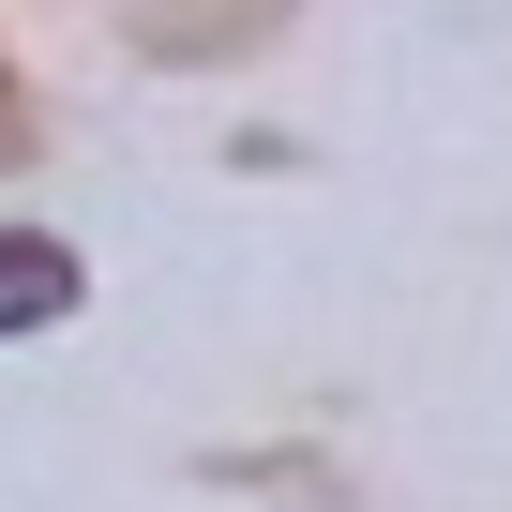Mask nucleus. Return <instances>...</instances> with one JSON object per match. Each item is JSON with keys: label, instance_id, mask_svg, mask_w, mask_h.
Here are the masks:
<instances>
[{"label": "nucleus", "instance_id": "1", "mask_svg": "<svg viewBox=\"0 0 512 512\" xmlns=\"http://www.w3.org/2000/svg\"><path fill=\"white\" fill-rule=\"evenodd\" d=\"M46 317H76V256L61 241H0V332H46Z\"/></svg>", "mask_w": 512, "mask_h": 512}]
</instances>
